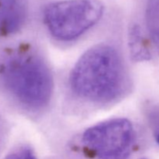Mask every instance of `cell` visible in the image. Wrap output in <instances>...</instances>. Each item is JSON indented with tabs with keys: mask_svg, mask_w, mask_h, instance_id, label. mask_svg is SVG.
<instances>
[{
	"mask_svg": "<svg viewBox=\"0 0 159 159\" xmlns=\"http://www.w3.org/2000/svg\"><path fill=\"white\" fill-rule=\"evenodd\" d=\"M72 91L82 99L98 103L113 102L127 86L124 61L116 49L99 44L85 51L70 76Z\"/></svg>",
	"mask_w": 159,
	"mask_h": 159,
	"instance_id": "obj_1",
	"label": "cell"
},
{
	"mask_svg": "<svg viewBox=\"0 0 159 159\" xmlns=\"http://www.w3.org/2000/svg\"><path fill=\"white\" fill-rule=\"evenodd\" d=\"M3 83L22 104L34 110L46 107L53 93V78L48 65L36 53L14 54L3 64Z\"/></svg>",
	"mask_w": 159,
	"mask_h": 159,
	"instance_id": "obj_2",
	"label": "cell"
},
{
	"mask_svg": "<svg viewBox=\"0 0 159 159\" xmlns=\"http://www.w3.org/2000/svg\"><path fill=\"white\" fill-rule=\"evenodd\" d=\"M100 0H61L48 4L43 20L51 35L61 41H70L93 27L102 17Z\"/></svg>",
	"mask_w": 159,
	"mask_h": 159,
	"instance_id": "obj_3",
	"label": "cell"
},
{
	"mask_svg": "<svg viewBox=\"0 0 159 159\" xmlns=\"http://www.w3.org/2000/svg\"><path fill=\"white\" fill-rule=\"evenodd\" d=\"M134 138L131 122L125 118H116L87 129L82 142L97 159H127Z\"/></svg>",
	"mask_w": 159,
	"mask_h": 159,
	"instance_id": "obj_4",
	"label": "cell"
},
{
	"mask_svg": "<svg viewBox=\"0 0 159 159\" xmlns=\"http://www.w3.org/2000/svg\"><path fill=\"white\" fill-rule=\"evenodd\" d=\"M28 0H0V37L18 32L26 23Z\"/></svg>",
	"mask_w": 159,
	"mask_h": 159,
	"instance_id": "obj_5",
	"label": "cell"
},
{
	"mask_svg": "<svg viewBox=\"0 0 159 159\" xmlns=\"http://www.w3.org/2000/svg\"><path fill=\"white\" fill-rule=\"evenodd\" d=\"M145 22L151 41L159 52V0H147Z\"/></svg>",
	"mask_w": 159,
	"mask_h": 159,
	"instance_id": "obj_6",
	"label": "cell"
},
{
	"mask_svg": "<svg viewBox=\"0 0 159 159\" xmlns=\"http://www.w3.org/2000/svg\"><path fill=\"white\" fill-rule=\"evenodd\" d=\"M5 159H37L32 149L22 147L8 155Z\"/></svg>",
	"mask_w": 159,
	"mask_h": 159,
	"instance_id": "obj_7",
	"label": "cell"
},
{
	"mask_svg": "<svg viewBox=\"0 0 159 159\" xmlns=\"http://www.w3.org/2000/svg\"><path fill=\"white\" fill-rule=\"evenodd\" d=\"M155 138H156V141H157V142H158V144H159V130H158V131L157 132L156 135H155Z\"/></svg>",
	"mask_w": 159,
	"mask_h": 159,
	"instance_id": "obj_8",
	"label": "cell"
}]
</instances>
